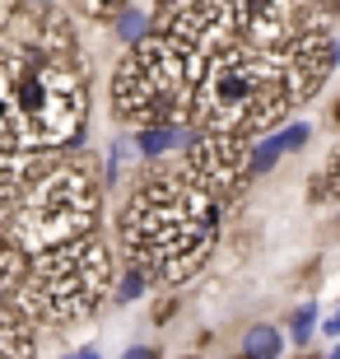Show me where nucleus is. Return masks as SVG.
<instances>
[{
    "instance_id": "obj_1",
    "label": "nucleus",
    "mask_w": 340,
    "mask_h": 359,
    "mask_svg": "<svg viewBox=\"0 0 340 359\" xmlns=\"http://www.w3.org/2000/svg\"><path fill=\"white\" fill-rule=\"evenodd\" d=\"M215 229L219 201L196 191L186 177H154L121 215V243L144 280L191 276L215 248Z\"/></svg>"
},
{
    "instance_id": "obj_2",
    "label": "nucleus",
    "mask_w": 340,
    "mask_h": 359,
    "mask_svg": "<svg viewBox=\"0 0 340 359\" xmlns=\"http://www.w3.org/2000/svg\"><path fill=\"white\" fill-rule=\"evenodd\" d=\"M84 121V75L79 56H70L66 28L24 33V66L10 98V149H56Z\"/></svg>"
},
{
    "instance_id": "obj_3",
    "label": "nucleus",
    "mask_w": 340,
    "mask_h": 359,
    "mask_svg": "<svg viewBox=\"0 0 340 359\" xmlns=\"http://www.w3.org/2000/svg\"><path fill=\"white\" fill-rule=\"evenodd\" d=\"M196 70H200V52L191 38L168 33V28L149 33L144 42H135L131 52H126V61L117 66V80H112L117 117L140 126V131L191 121Z\"/></svg>"
},
{
    "instance_id": "obj_4",
    "label": "nucleus",
    "mask_w": 340,
    "mask_h": 359,
    "mask_svg": "<svg viewBox=\"0 0 340 359\" xmlns=\"http://www.w3.org/2000/svg\"><path fill=\"white\" fill-rule=\"evenodd\" d=\"M98 215V196H93V182L84 173H47L42 182H33L14 215L5 219V233H10L14 252L42 257L56 252L66 243L89 238V224Z\"/></svg>"
},
{
    "instance_id": "obj_5",
    "label": "nucleus",
    "mask_w": 340,
    "mask_h": 359,
    "mask_svg": "<svg viewBox=\"0 0 340 359\" xmlns=\"http://www.w3.org/2000/svg\"><path fill=\"white\" fill-rule=\"evenodd\" d=\"M107 280H112V262L93 238L66 243L56 252L33 257V271L24 280V308L52 322H75L89 318L103 304Z\"/></svg>"
},
{
    "instance_id": "obj_6",
    "label": "nucleus",
    "mask_w": 340,
    "mask_h": 359,
    "mask_svg": "<svg viewBox=\"0 0 340 359\" xmlns=\"http://www.w3.org/2000/svg\"><path fill=\"white\" fill-rule=\"evenodd\" d=\"M252 173V149L243 140H229V135H196L186 145V163L182 177L196 191H205L210 201H219L224 191H233L238 182H247Z\"/></svg>"
},
{
    "instance_id": "obj_7",
    "label": "nucleus",
    "mask_w": 340,
    "mask_h": 359,
    "mask_svg": "<svg viewBox=\"0 0 340 359\" xmlns=\"http://www.w3.org/2000/svg\"><path fill=\"white\" fill-rule=\"evenodd\" d=\"M33 355V332H28L24 299H0V359H28Z\"/></svg>"
},
{
    "instance_id": "obj_8",
    "label": "nucleus",
    "mask_w": 340,
    "mask_h": 359,
    "mask_svg": "<svg viewBox=\"0 0 340 359\" xmlns=\"http://www.w3.org/2000/svg\"><path fill=\"white\" fill-rule=\"evenodd\" d=\"M280 355V332L275 327H252L247 346H243V359H275Z\"/></svg>"
},
{
    "instance_id": "obj_9",
    "label": "nucleus",
    "mask_w": 340,
    "mask_h": 359,
    "mask_svg": "<svg viewBox=\"0 0 340 359\" xmlns=\"http://www.w3.org/2000/svg\"><path fill=\"white\" fill-rule=\"evenodd\" d=\"M112 19H117V33H121V38H131V42H144V38H149V10H117Z\"/></svg>"
},
{
    "instance_id": "obj_10",
    "label": "nucleus",
    "mask_w": 340,
    "mask_h": 359,
    "mask_svg": "<svg viewBox=\"0 0 340 359\" xmlns=\"http://www.w3.org/2000/svg\"><path fill=\"white\" fill-rule=\"evenodd\" d=\"M317 201H340V149L327 159V168L317 173V187H313Z\"/></svg>"
},
{
    "instance_id": "obj_11",
    "label": "nucleus",
    "mask_w": 340,
    "mask_h": 359,
    "mask_svg": "<svg viewBox=\"0 0 340 359\" xmlns=\"http://www.w3.org/2000/svg\"><path fill=\"white\" fill-rule=\"evenodd\" d=\"M313 322H317V308L303 304L299 313H294V322H289V327H294V341H308V336H313Z\"/></svg>"
},
{
    "instance_id": "obj_12",
    "label": "nucleus",
    "mask_w": 340,
    "mask_h": 359,
    "mask_svg": "<svg viewBox=\"0 0 340 359\" xmlns=\"http://www.w3.org/2000/svg\"><path fill=\"white\" fill-rule=\"evenodd\" d=\"M303 140H308V126H303V121H299V126H289V131H280V135H275V145H280V154H285V149H299Z\"/></svg>"
},
{
    "instance_id": "obj_13",
    "label": "nucleus",
    "mask_w": 340,
    "mask_h": 359,
    "mask_svg": "<svg viewBox=\"0 0 340 359\" xmlns=\"http://www.w3.org/2000/svg\"><path fill=\"white\" fill-rule=\"evenodd\" d=\"M140 290H144V276H140V271H131V276H126V285H121V294H117V299H121V304H131V299H135Z\"/></svg>"
},
{
    "instance_id": "obj_14",
    "label": "nucleus",
    "mask_w": 340,
    "mask_h": 359,
    "mask_svg": "<svg viewBox=\"0 0 340 359\" xmlns=\"http://www.w3.org/2000/svg\"><path fill=\"white\" fill-rule=\"evenodd\" d=\"M121 359H154V350H149V346H135V350H126Z\"/></svg>"
},
{
    "instance_id": "obj_15",
    "label": "nucleus",
    "mask_w": 340,
    "mask_h": 359,
    "mask_svg": "<svg viewBox=\"0 0 340 359\" xmlns=\"http://www.w3.org/2000/svg\"><path fill=\"white\" fill-rule=\"evenodd\" d=\"M327 332H331V336H340V308H336V313H331V322H327Z\"/></svg>"
},
{
    "instance_id": "obj_16",
    "label": "nucleus",
    "mask_w": 340,
    "mask_h": 359,
    "mask_svg": "<svg viewBox=\"0 0 340 359\" xmlns=\"http://www.w3.org/2000/svg\"><path fill=\"white\" fill-rule=\"evenodd\" d=\"M70 359H98V350H79V355H70Z\"/></svg>"
},
{
    "instance_id": "obj_17",
    "label": "nucleus",
    "mask_w": 340,
    "mask_h": 359,
    "mask_svg": "<svg viewBox=\"0 0 340 359\" xmlns=\"http://www.w3.org/2000/svg\"><path fill=\"white\" fill-rule=\"evenodd\" d=\"M336 121H340V112H336Z\"/></svg>"
},
{
    "instance_id": "obj_18",
    "label": "nucleus",
    "mask_w": 340,
    "mask_h": 359,
    "mask_svg": "<svg viewBox=\"0 0 340 359\" xmlns=\"http://www.w3.org/2000/svg\"><path fill=\"white\" fill-rule=\"evenodd\" d=\"M336 19H340V10H336Z\"/></svg>"
}]
</instances>
